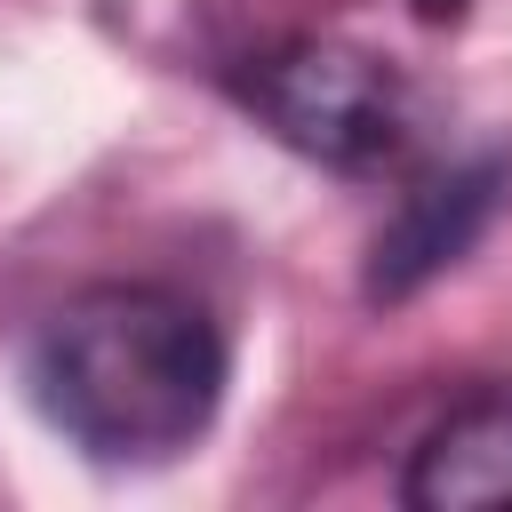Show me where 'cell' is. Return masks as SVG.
I'll return each instance as SVG.
<instances>
[{"mask_svg":"<svg viewBox=\"0 0 512 512\" xmlns=\"http://www.w3.org/2000/svg\"><path fill=\"white\" fill-rule=\"evenodd\" d=\"M32 400L72 448L104 464H160L208 432L224 400V336L192 296L112 280L40 328Z\"/></svg>","mask_w":512,"mask_h":512,"instance_id":"cell-1","label":"cell"},{"mask_svg":"<svg viewBox=\"0 0 512 512\" xmlns=\"http://www.w3.org/2000/svg\"><path fill=\"white\" fill-rule=\"evenodd\" d=\"M416 16H432V24H448V16H464V0H416Z\"/></svg>","mask_w":512,"mask_h":512,"instance_id":"cell-5","label":"cell"},{"mask_svg":"<svg viewBox=\"0 0 512 512\" xmlns=\"http://www.w3.org/2000/svg\"><path fill=\"white\" fill-rule=\"evenodd\" d=\"M496 184H504L496 160H472V168H440V176H424V184L384 216V232H376V248H368V296L392 304V296H416L432 272H448V264L488 232Z\"/></svg>","mask_w":512,"mask_h":512,"instance_id":"cell-3","label":"cell"},{"mask_svg":"<svg viewBox=\"0 0 512 512\" xmlns=\"http://www.w3.org/2000/svg\"><path fill=\"white\" fill-rule=\"evenodd\" d=\"M408 504L416 512H472V504H512V384L472 392L448 408L416 464H408Z\"/></svg>","mask_w":512,"mask_h":512,"instance_id":"cell-4","label":"cell"},{"mask_svg":"<svg viewBox=\"0 0 512 512\" xmlns=\"http://www.w3.org/2000/svg\"><path fill=\"white\" fill-rule=\"evenodd\" d=\"M240 96L280 144H296L328 168H352V176L392 168L416 136L408 80L384 56L344 48V40H296V48L256 56L240 72Z\"/></svg>","mask_w":512,"mask_h":512,"instance_id":"cell-2","label":"cell"}]
</instances>
